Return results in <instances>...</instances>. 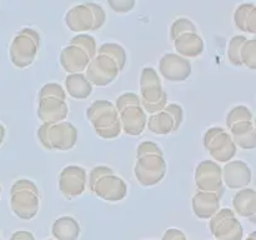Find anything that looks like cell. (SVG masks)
I'll list each match as a JSON object with an SVG mask.
<instances>
[{"mask_svg":"<svg viewBox=\"0 0 256 240\" xmlns=\"http://www.w3.org/2000/svg\"><path fill=\"white\" fill-rule=\"evenodd\" d=\"M98 58L89 62L88 76L92 84L104 86L114 82L124 68L126 55L120 45L105 44L98 52Z\"/></svg>","mask_w":256,"mask_h":240,"instance_id":"obj_1","label":"cell"},{"mask_svg":"<svg viewBox=\"0 0 256 240\" xmlns=\"http://www.w3.org/2000/svg\"><path fill=\"white\" fill-rule=\"evenodd\" d=\"M166 172V164L160 148L152 142H142L138 149V164L135 175L144 186L158 184Z\"/></svg>","mask_w":256,"mask_h":240,"instance_id":"obj_2","label":"cell"},{"mask_svg":"<svg viewBox=\"0 0 256 240\" xmlns=\"http://www.w3.org/2000/svg\"><path fill=\"white\" fill-rule=\"evenodd\" d=\"M95 55L94 38L89 35H79L72 38L70 45L62 52V65L66 72H82L92 62Z\"/></svg>","mask_w":256,"mask_h":240,"instance_id":"obj_3","label":"cell"},{"mask_svg":"<svg viewBox=\"0 0 256 240\" xmlns=\"http://www.w3.org/2000/svg\"><path fill=\"white\" fill-rule=\"evenodd\" d=\"M88 116L95 132L105 139H112L122 132L116 108L110 102H96L88 110Z\"/></svg>","mask_w":256,"mask_h":240,"instance_id":"obj_4","label":"cell"},{"mask_svg":"<svg viewBox=\"0 0 256 240\" xmlns=\"http://www.w3.org/2000/svg\"><path fill=\"white\" fill-rule=\"evenodd\" d=\"M39 116L45 124H56L68 115V105L65 104L64 90L60 85H45L40 92Z\"/></svg>","mask_w":256,"mask_h":240,"instance_id":"obj_5","label":"cell"},{"mask_svg":"<svg viewBox=\"0 0 256 240\" xmlns=\"http://www.w3.org/2000/svg\"><path fill=\"white\" fill-rule=\"evenodd\" d=\"M90 188L95 194L108 202H119L126 195L128 188L122 179L115 176L112 169L98 166L90 174Z\"/></svg>","mask_w":256,"mask_h":240,"instance_id":"obj_6","label":"cell"},{"mask_svg":"<svg viewBox=\"0 0 256 240\" xmlns=\"http://www.w3.org/2000/svg\"><path fill=\"white\" fill-rule=\"evenodd\" d=\"M10 206L12 212L20 219H32L39 209L38 188L30 180L22 179L15 182L12 188Z\"/></svg>","mask_w":256,"mask_h":240,"instance_id":"obj_7","label":"cell"},{"mask_svg":"<svg viewBox=\"0 0 256 240\" xmlns=\"http://www.w3.org/2000/svg\"><path fill=\"white\" fill-rule=\"evenodd\" d=\"M116 110L122 116L124 132L130 135H140L146 125V116L140 108L139 98L134 94H124L118 99Z\"/></svg>","mask_w":256,"mask_h":240,"instance_id":"obj_8","label":"cell"},{"mask_svg":"<svg viewBox=\"0 0 256 240\" xmlns=\"http://www.w3.org/2000/svg\"><path fill=\"white\" fill-rule=\"evenodd\" d=\"M39 139L46 149L69 150L78 139V132L69 122L44 124L39 129Z\"/></svg>","mask_w":256,"mask_h":240,"instance_id":"obj_9","label":"cell"},{"mask_svg":"<svg viewBox=\"0 0 256 240\" xmlns=\"http://www.w3.org/2000/svg\"><path fill=\"white\" fill-rule=\"evenodd\" d=\"M252 119V112L245 106L234 108L228 115V125L232 129L235 142L244 149L255 148V130Z\"/></svg>","mask_w":256,"mask_h":240,"instance_id":"obj_10","label":"cell"},{"mask_svg":"<svg viewBox=\"0 0 256 240\" xmlns=\"http://www.w3.org/2000/svg\"><path fill=\"white\" fill-rule=\"evenodd\" d=\"M104 20L105 14L102 6L92 2L72 8L65 16V22L72 32L96 30L104 24Z\"/></svg>","mask_w":256,"mask_h":240,"instance_id":"obj_11","label":"cell"},{"mask_svg":"<svg viewBox=\"0 0 256 240\" xmlns=\"http://www.w3.org/2000/svg\"><path fill=\"white\" fill-rule=\"evenodd\" d=\"M140 89H142V105L146 112H158L164 108L168 96L162 92L159 76L152 68L142 69Z\"/></svg>","mask_w":256,"mask_h":240,"instance_id":"obj_12","label":"cell"},{"mask_svg":"<svg viewBox=\"0 0 256 240\" xmlns=\"http://www.w3.org/2000/svg\"><path fill=\"white\" fill-rule=\"evenodd\" d=\"M39 48V35L32 29H22L12 40L10 58L15 66L25 68L34 60Z\"/></svg>","mask_w":256,"mask_h":240,"instance_id":"obj_13","label":"cell"},{"mask_svg":"<svg viewBox=\"0 0 256 240\" xmlns=\"http://www.w3.org/2000/svg\"><path fill=\"white\" fill-rule=\"evenodd\" d=\"M210 229L216 240H242V226L230 209L219 210L210 220Z\"/></svg>","mask_w":256,"mask_h":240,"instance_id":"obj_14","label":"cell"},{"mask_svg":"<svg viewBox=\"0 0 256 240\" xmlns=\"http://www.w3.org/2000/svg\"><path fill=\"white\" fill-rule=\"evenodd\" d=\"M205 148L219 162H229L236 152V145L222 128H212L204 136Z\"/></svg>","mask_w":256,"mask_h":240,"instance_id":"obj_15","label":"cell"},{"mask_svg":"<svg viewBox=\"0 0 256 240\" xmlns=\"http://www.w3.org/2000/svg\"><path fill=\"white\" fill-rule=\"evenodd\" d=\"M222 168L214 162H202L195 172L196 185L202 192H210L220 198L222 194Z\"/></svg>","mask_w":256,"mask_h":240,"instance_id":"obj_16","label":"cell"},{"mask_svg":"<svg viewBox=\"0 0 256 240\" xmlns=\"http://www.w3.org/2000/svg\"><path fill=\"white\" fill-rule=\"evenodd\" d=\"M182 119V110L179 105L172 104L166 106L164 112L154 115L148 122V126L155 134H169L179 128Z\"/></svg>","mask_w":256,"mask_h":240,"instance_id":"obj_17","label":"cell"},{"mask_svg":"<svg viewBox=\"0 0 256 240\" xmlns=\"http://www.w3.org/2000/svg\"><path fill=\"white\" fill-rule=\"evenodd\" d=\"M160 72L170 82H184L192 74V65L184 58L166 54L160 60Z\"/></svg>","mask_w":256,"mask_h":240,"instance_id":"obj_18","label":"cell"},{"mask_svg":"<svg viewBox=\"0 0 256 240\" xmlns=\"http://www.w3.org/2000/svg\"><path fill=\"white\" fill-rule=\"evenodd\" d=\"M86 175L82 168L68 166L65 168L60 175V189L62 192L68 198L78 196L85 189Z\"/></svg>","mask_w":256,"mask_h":240,"instance_id":"obj_19","label":"cell"},{"mask_svg":"<svg viewBox=\"0 0 256 240\" xmlns=\"http://www.w3.org/2000/svg\"><path fill=\"white\" fill-rule=\"evenodd\" d=\"M225 182L232 189L244 188L252 182V172L245 162L235 160L229 162L224 169Z\"/></svg>","mask_w":256,"mask_h":240,"instance_id":"obj_20","label":"cell"},{"mask_svg":"<svg viewBox=\"0 0 256 240\" xmlns=\"http://www.w3.org/2000/svg\"><path fill=\"white\" fill-rule=\"evenodd\" d=\"M192 209L195 215L200 219L212 218L220 210L219 196L210 192H198L192 198Z\"/></svg>","mask_w":256,"mask_h":240,"instance_id":"obj_21","label":"cell"},{"mask_svg":"<svg viewBox=\"0 0 256 240\" xmlns=\"http://www.w3.org/2000/svg\"><path fill=\"white\" fill-rule=\"evenodd\" d=\"M175 49L180 54L189 58L199 56L204 50V44L202 42V38L196 34V29L189 30L186 32H182L178 38L174 39Z\"/></svg>","mask_w":256,"mask_h":240,"instance_id":"obj_22","label":"cell"},{"mask_svg":"<svg viewBox=\"0 0 256 240\" xmlns=\"http://www.w3.org/2000/svg\"><path fill=\"white\" fill-rule=\"evenodd\" d=\"M52 235L58 240H76L80 235V226L74 218H59L52 224Z\"/></svg>","mask_w":256,"mask_h":240,"instance_id":"obj_23","label":"cell"},{"mask_svg":"<svg viewBox=\"0 0 256 240\" xmlns=\"http://www.w3.org/2000/svg\"><path fill=\"white\" fill-rule=\"evenodd\" d=\"M256 195L252 189H244L240 190L234 196V208L239 215L244 218H250L254 219L256 212Z\"/></svg>","mask_w":256,"mask_h":240,"instance_id":"obj_24","label":"cell"},{"mask_svg":"<svg viewBox=\"0 0 256 240\" xmlns=\"http://www.w3.org/2000/svg\"><path fill=\"white\" fill-rule=\"evenodd\" d=\"M235 24L244 32H256V9L254 4H242L235 12Z\"/></svg>","mask_w":256,"mask_h":240,"instance_id":"obj_25","label":"cell"},{"mask_svg":"<svg viewBox=\"0 0 256 240\" xmlns=\"http://www.w3.org/2000/svg\"><path fill=\"white\" fill-rule=\"evenodd\" d=\"M66 90L72 98L85 99L92 94V84L82 74H72L66 78Z\"/></svg>","mask_w":256,"mask_h":240,"instance_id":"obj_26","label":"cell"},{"mask_svg":"<svg viewBox=\"0 0 256 240\" xmlns=\"http://www.w3.org/2000/svg\"><path fill=\"white\" fill-rule=\"evenodd\" d=\"M255 40H246L240 50V60L242 64H246L250 69H255Z\"/></svg>","mask_w":256,"mask_h":240,"instance_id":"obj_27","label":"cell"},{"mask_svg":"<svg viewBox=\"0 0 256 240\" xmlns=\"http://www.w3.org/2000/svg\"><path fill=\"white\" fill-rule=\"evenodd\" d=\"M246 38L244 36H234L230 42L229 45V58L230 62L235 65L242 64V60H240V50H242V45L246 42Z\"/></svg>","mask_w":256,"mask_h":240,"instance_id":"obj_28","label":"cell"},{"mask_svg":"<svg viewBox=\"0 0 256 240\" xmlns=\"http://www.w3.org/2000/svg\"><path fill=\"white\" fill-rule=\"evenodd\" d=\"M195 26L189 19H179L178 22H175L172 24V39L174 40L175 38H178L179 35H182V32H186L189 30H194Z\"/></svg>","mask_w":256,"mask_h":240,"instance_id":"obj_29","label":"cell"},{"mask_svg":"<svg viewBox=\"0 0 256 240\" xmlns=\"http://www.w3.org/2000/svg\"><path fill=\"white\" fill-rule=\"evenodd\" d=\"M109 5L116 12H128L134 6V2H109Z\"/></svg>","mask_w":256,"mask_h":240,"instance_id":"obj_30","label":"cell"},{"mask_svg":"<svg viewBox=\"0 0 256 240\" xmlns=\"http://www.w3.org/2000/svg\"><path fill=\"white\" fill-rule=\"evenodd\" d=\"M162 240H188V238L179 229H169L162 235Z\"/></svg>","mask_w":256,"mask_h":240,"instance_id":"obj_31","label":"cell"},{"mask_svg":"<svg viewBox=\"0 0 256 240\" xmlns=\"http://www.w3.org/2000/svg\"><path fill=\"white\" fill-rule=\"evenodd\" d=\"M10 240H35V239H34V235H32V232L22 230V232H14V234L12 235V238H10Z\"/></svg>","mask_w":256,"mask_h":240,"instance_id":"obj_32","label":"cell"},{"mask_svg":"<svg viewBox=\"0 0 256 240\" xmlns=\"http://www.w3.org/2000/svg\"><path fill=\"white\" fill-rule=\"evenodd\" d=\"M4 136H5V128L0 124V144H2V140H4Z\"/></svg>","mask_w":256,"mask_h":240,"instance_id":"obj_33","label":"cell"},{"mask_svg":"<svg viewBox=\"0 0 256 240\" xmlns=\"http://www.w3.org/2000/svg\"><path fill=\"white\" fill-rule=\"evenodd\" d=\"M246 240H256V238H255V232H252V235H250V236L249 238H248V239Z\"/></svg>","mask_w":256,"mask_h":240,"instance_id":"obj_34","label":"cell"},{"mask_svg":"<svg viewBox=\"0 0 256 240\" xmlns=\"http://www.w3.org/2000/svg\"><path fill=\"white\" fill-rule=\"evenodd\" d=\"M0 190H2V189H0Z\"/></svg>","mask_w":256,"mask_h":240,"instance_id":"obj_35","label":"cell"}]
</instances>
